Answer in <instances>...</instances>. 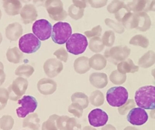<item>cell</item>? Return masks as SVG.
I'll return each mask as SVG.
<instances>
[{"instance_id": "ba28073f", "label": "cell", "mask_w": 155, "mask_h": 130, "mask_svg": "<svg viewBox=\"0 0 155 130\" xmlns=\"http://www.w3.org/2000/svg\"><path fill=\"white\" fill-rule=\"evenodd\" d=\"M130 52L131 50L127 46H115L106 50L105 58L107 59L110 62L115 64H118L126 59Z\"/></svg>"}, {"instance_id": "74e56055", "label": "cell", "mask_w": 155, "mask_h": 130, "mask_svg": "<svg viewBox=\"0 0 155 130\" xmlns=\"http://www.w3.org/2000/svg\"><path fill=\"white\" fill-rule=\"evenodd\" d=\"M5 79V75L3 70L0 69V86L2 85L3 83L4 82Z\"/></svg>"}, {"instance_id": "ffe728a7", "label": "cell", "mask_w": 155, "mask_h": 130, "mask_svg": "<svg viewBox=\"0 0 155 130\" xmlns=\"http://www.w3.org/2000/svg\"><path fill=\"white\" fill-rule=\"evenodd\" d=\"M74 67L76 72L79 74L85 73L91 68L88 58L82 56L78 58L74 61Z\"/></svg>"}, {"instance_id": "7402d4cb", "label": "cell", "mask_w": 155, "mask_h": 130, "mask_svg": "<svg viewBox=\"0 0 155 130\" xmlns=\"http://www.w3.org/2000/svg\"><path fill=\"white\" fill-rule=\"evenodd\" d=\"M6 56L9 62L16 64L21 61L23 55L17 47H14L7 50Z\"/></svg>"}, {"instance_id": "f1b7e54d", "label": "cell", "mask_w": 155, "mask_h": 130, "mask_svg": "<svg viewBox=\"0 0 155 130\" xmlns=\"http://www.w3.org/2000/svg\"><path fill=\"white\" fill-rule=\"evenodd\" d=\"M130 44L139 45L143 48H147L149 44V40L146 37L142 35H137L130 41Z\"/></svg>"}, {"instance_id": "836d02e7", "label": "cell", "mask_w": 155, "mask_h": 130, "mask_svg": "<svg viewBox=\"0 0 155 130\" xmlns=\"http://www.w3.org/2000/svg\"><path fill=\"white\" fill-rule=\"evenodd\" d=\"M102 29L100 25L95 26L91 30L85 32V35L88 38H93L94 37H100L102 33Z\"/></svg>"}, {"instance_id": "d6986e66", "label": "cell", "mask_w": 155, "mask_h": 130, "mask_svg": "<svg viewBox=\"0 0 155 130\" xmlns=\"http://www.w3.org/2000/svg\"><path fill=\"white\" fill-rule=\"evenodd\" d=\"M117 71L120 73L125 74L128 73H134L137 71L139 67L135 65L131 59H127L126 60L119 62L117 64Z\"/></svg>"}, {"instance_id": "7bdbcfd3", "label": "cell", "mask_w": 155, "mask_h": 130, "mask_svg": "<svg viewBox=\"0 0 155 130\" xmlns=\"http://www.w3.org/2000/svg\"><path fill=\"white\" fill-rule=\"evenodd\" d=\"M1 17H2V12H1V10H0V19H1Z\"/></svg>"}, {"instance_id": "8992f818", "label": "cell", "mask_w": 155, "mask_h": 130, "mask_svg": "<svg viewBox=\"0 0 155 130\" xmlns=\"http://www.w3.org/2000/svg\"><path fill=\"white\" fill-rule=\"evenodd\" d=\"M45 6L49 16L54 21H63L68 16L67 12L64 9L63 4L60 0H47Z\"/></svg>"}, {"instance_id": "30bf717a", "label": "cell", "mask_w": 155, "mask_h": 130, "mask_svg": "<svg viewBox=\"0 0 155 130\" xmlns=\"http://www.w3.org/2000/svg\"><path fill=\"white\" fill-rule=\"evenodd\" d=\"M28 82L27 80L22 77H18L13 81L8 88L9 99L12 100L16 101L25 93Z\"/></svg>"}, {"instance_id": "8fae6325", "label": "cell", "mask_w": 155, "mask_h": 130, "mask_svg": "<svg viewBox=\"0 0 155 130\" xmlns=\"http://www.w3.org/2000/svg\"><path fill=\"white\" fill-rule=\"evenodd\" d=\"M52 30L51 23L45 19L37 20L33 24L32 31L34 34L41 41L46 40L51 37Z\"/></svg>"}, {"instance_id": "ac0fdd59", "label": "cell", "mask_w": 155, "mask_h": 130, "mask_svg": "<svg viewBox=\"0 0 155 130\" xmlns=\"http://www.w3.org/2000/svg\"><path fill=\"white\" fill-rule=\"evenodd\" d=\"M150 1H134L127 4L129 11H133L135 13L143 12L147 11L148 8H150Z\"/></svg>"}, {"instance_id": "6da1fadb", "label": "cell", "mask_w": 155, "mask_h": 130, "mask_svg": "<svg viewBox=\"0 0 155 130\" xmlns=\"http://www.w3.org/2000/svg\"><path fill=\"white\" fill-rule=\"evenodd\" d=\"M121 22L126 28H136L143 31L148 30L151 24L150 17L143 12L137 14L127 13L124 16Z\"/></svg>"}, {"instance_id": "484cf974", "label": "cell", "mask_w": 155, "mask_h": 130, "mask_svg": "<svg viewBox=\"0 0 155 130\" xmlns=\"http://www.w3.org/2000/svg\"><path fill=\"white\" fill-rule=\"evenodd\" d=\"M90 80L97 85H103L107 84V75L104 73H94L90 75Z\"/></svg>"}, {"instance_id": "d6a6232c", "label": "cell", "mask_w": 155, "mask_h": 130, "mask_svg": "<svg viewBox=\"0 0 155 130\" xmlns=\"http://www.w3.org/2000/svg\"><path fill=\"white\" fill-rule=\"evenodd\" d=\"M9 99V93L5 88H0V110L6 106Z\"/></svg>"}, {"instance_id": "2e32d148", "label": "cell", "mask_w": 155, "mask_h": 130, "mask_svg": "<svg viewBox=\"0 0 155 130\" xmlns=\"http://www.w3.org/2000/svg\"><path fill=\"white\" fill-rule=\"evenodd\" d=\"M22 33V27L18 23L11 24L7 26L5 29L6 38L12 41L17 40Z\"/></svg>"}, {"instance_id": "d590c367", "label": "cell", "mask_w": 155, "mask_h": 130, "mask_svg": "<svg viewBox=\"0 0 155 130\" xmlns=\"http://www.w3.org/2000/svg\"><path fill=\"white\" fill-rule=\"evenodd\" d=\"M92 7L94 8H101L105 6L107 3V0H90L88 1Z\"/></svg>"}, {"instance_id": "52a82bcc", "label": "cell", "mask_w": 155, "mask_h": 130, "mask_svg": "<svg viewBox=\"0 0 155 130\" xmlns=\"http://www.w3.org/2000/svg\"><path fill=\"white\" fill-rule=\"evenodd\" d=\"M41 46L40 40L32 33L25 34L19 40V48L24 53L29 54L36 52Z\"/></svg>"}, {"instance_id": "4fadbf2b", "label": "cell", "mask_w": 155, "mask_h": 130, "mask_svg": "<svg viewBox=\"0 0 155 130\" xmlns=\"http://www.w3.org/2000/svg\"><path fill=\"white\" fill-rule=\"evenodd\" d=\"M148 119V115L145 109L141 108H135L129 111L127 120L131 124L135 126L144 124Z\"/></svg>"}, {"instance_id": "ab89813d", "label": "cell", "mask_w": 155, "mask_h": 130, "mask_svg": "<svg viewBox=\"0 0 155 130\" xmlns=\"http://www.w3.org/2000/svg\"><path fill=\"white\" fill-rule=\"evenodd\" d=\"M0 69H2V70H3L4 69L3 64L1 62H0Z\"/></svg>"}, {"instance_id": "e0dca14e", "label": "cell", "mask_w": 155, "mask_h": 130, "mask_svg": "<svg viewBox=\"0 0 155 130\" xmlns=\"http://www.w3.org/2000/svg\"><path fill=\"white\" fill-rule=\"evenodd\" d=\"M5 12L10 15H15L20 13L22 8L21 2L18 0H7L3 2Z\"/></svg>"}, {"instance_id": "9a60e30c", "label": "cell", "mask_w": 155, "mask_h": 130, "mask_svg": "<svg viewBox=\"0 0 155 130\" xmlns=\"http://www.w3.org/2000/svg\"><path fill=\"white\" fill-rule=\"evenodd\" d=\"M20 15L24 23H31L36 20L38 13L35 6L32 4L25 5L21 10Z\"/></svg>"}, {"instance_id": "8d00e7d4", "label": "cell", "mask_w": 155, "mask_h": 130, "mask_svg": "<svg viewBox=\"0 0 155 130\" xmlns=\"http://www.w3.org/2000/svg\"><path fill=\"white\" fill-rule=\"evenodd\" d=\"M86 2L87 1H78V0L73 1L74 5L84 9L86 7Z\"/></svg>"}, {"instance_id": "1f68e13d", "label": "cell", "mask_w": 155, "mask_h": 130, "mask_svg": "<svg viewBox=\"0 0 155 130\" xmlns=\"http://www.w3.org/2000/svg\"><path fill=\"white\" fill-rule=\"evenodd\" d=\"M125 5V4L123 2L115 0L111 2L108 5L107 7V10L110 13L115 14Z\"/></svg>"}, {"instance_id": "60d3db41", "label": "cell", "mask_w": 155, "mask_h": 130, "mask_svg": "<svg viewBox=\"0 0 155 130\" xmlns=\"http://www.w3.org/2000/svg\"><path fill=\"white\" fill-rule=\"evenodd\" d=\"M152 74L153 75L155 79V69H153V70L152 71Z\"/></svg>"}, {"instance_id": "4316f807", "label": "cell", "mask_w": 155, "mask_h": 130, "mask_svg": "<svg viewBox=\"0 0 155 130\" xmlns=\"http://www.w3.org/2000/svg\"><path fill=\"white\" fill-rule=\"evenodd\" d=\"M84 9L72 4L68 9V14L72 19L78 20L81 19L84 14Z\"/></svg>"}, {"instance_id": "7c38bea8", "label": "cell", "mask_w": 155, "mask_h": 130, "mask_svg": "<svg viewBox=\"0 0 155 130\" xmlns=\"http://www.w3.org/2000/svg\"><path fill=\"white\" fill-rule=\"evenodd\" d=\"M88 119L91 126L98 128L107 124L108 120V116L101 109H96L90 112L88 115Z\"/></svg>"}, {"instance_id": "277c9868", "label": "cell", "mask_w": 155, "mask_h": 130, "mask_svg": "<svg viewBox=\"0 0 155 130\" xmlns=\"http://www.w3.org/2000/svg\"><path fill=\"white\" fill-rule=\"evenodd\" d=\"M72 30L70 24L64 22L55 23L52 30L51 38L55 43L64 44L71 36Z\"/></svg>"}, {"instance_id": "b9f144b4", "label": "cell", "mask_w": 155, "mask_h": 130, "mask_svg": "<svg viewBox=\"0 0 155 130\" xmlns=\"http://www.w3.org/2000/svg\"><path fill=\"white\" fill-rule=\"evenodd\" d=\"M2 34H1V33H0V44H1V43H2Z\"/></svg>"}, {"instance_id": "7a4b0ae2", "label": "cell", "mask_w": 155, "mask_h": 130, "mask_svg": "<svg viewBox=\"0 0 155 130\" xmlns=\"http://www.w3.org/2000/svg\"><path fill=\"white\" fill-rule=\"evenodd\" d=\"M137 105L144 109H155V86L147 85L139 88L135 95Z\"/></svg>"}, {"instance_id": "44dd1931", "label": "cell", "mask_w": 155, "mask_h": 130, "mask_svg": "<svg viewBox=\"0 0 155 130\" xmlns=\"http://www.w3.org/2000/svg\"><path fill=\"white\" fill-rule=\"evenodd\" d=\"M90 67L94 70H102L107 65V60L105 57L100 54L93 55L89 59Z\"/></svg>"}, {"instance_id": "603a6c76", "label": "cell", "mask_w": 155, "mask_h": 130, "mask_svg": "<svg viewBox=\"0 0 155 130\" xmlns=\"http://www.w3.org/2000/svg\"><path fill=\"white\" fill-rule=\"evenodd\" d=\"M155 62V53L150 51L143 55L139 61V65L143 67H150Z\"/></svg>"}, {"instance_id": "f35d334b", "label": "cell", "mask_w": 155, "mask_h": 130, "mask_svg": "<svg viewBox=\"0 0 155 130\" xmlns=\"http://www.w3.org/2000/svg\"><path fill=\"white\" fill-rule=\"evenodd\" d=\"M150 10L155 11V1H153L152 4H150Z\"/></svg>"}, {"instance_id": "5bb4252c", "label": "cell", "mask_w": 155, "mask_h": 130, "mask_svg": "<svg viewBox=\"0 0 155 130\" xmlns=\"http://www.w3.org/2000/svg\"><path fill=\"white\" fill-rule=\"evenodd\" d=\"M45 72L50 77H54L61 72L63 69L61 62L55 59H50L44 65Z\"/></svg>"}, {"instance_id": "e575fe53", "label": "cell", "mask_w": 155, "mask_h": 130, "mask_svg": "<svg viewBox=\"0 0 155 130\" xmlns=\"http://www.w3.org/2000/svg\"><path fill=\"white\" fill-rule=\"evenodd\" d=\"M54 55L57 57V59L66 62L68 60V55L67 51L64 48H60L54 52Z\"/></svg>"}, {"instance_id": "d4e9b609", "label": "cell", "mask_w": 155, "mask_h": 130, "mask_svg": "<svg viewBox=\"0 0 155 130\" xmlns=\"http://www.w3.org/2000/svg\"><path fill=\"white\" fill-rule=\"evenodd\" d=\"M34 72L33 67L30 65H22L17 67L15 74L20 76L29 77Z\"/></svg>"}, {"instance_id": "3957f363", "label": "cell", "mask_w": 155, "mask_h": 130, "mask_svg": "<svg viewBox=\"0 0 155 130\" xmlns=\"http://www.w3.org/2000/svg\"><path fill=\"white\" fill-rule=\"evenodd\" d=\"M128 99V91L123 86L112 87L107 92V101L112 107H122L126 103Z\"/></svg>"}, {"instance_id": "cb8c5ba5", "label": "cell", "mask_w": 155, "mask_h": 130, "mask_svg": "<svg viewBox=\"0 0 155 130\" xmlns=\"http://www.w3.org/2000/svg\"><path fill=\"white\" fill-rule=\"evenodd\" d=\"M104 48V45L100 37H94L89 41V48L93 52H101L103 50Z\"/></svg>"}, {"instance_id": "f546056e", "label": "cell", "mask_w": 155, "mask_h": 130, "mask_svg": "<svg viewBox=\"0 0 155 130\" xmlns=\"http://www.w3.org/2000/svg\"><path fill=\"white\" fill-rule=\"evenodd\" d=\"M115 39L114 33L112 30H107L105 32L102 40L104 45L107 47H111L114 43Z\"/></svg>"}, {"instance_id": "5b68a950", "label": "cell", "mask_w": 155, "mask_h": 130, "mask_svg": "<svg viewBox=\"0 0 155 130\" xmlns=\"http://www.w3.org/2000/svg\"><path fill=\"white\" fill-rule=\"evenodd\" d=\"M88 45L86 36L79 33L71 35L66 43L67 51L74 55H78L84 52Z\"/></svg>"}, {"instance_id": "4dcf8cb0", "label": "cell", "mask_w": 155, "mask_h": 130, "mask_svg": "<svg viewBox=\"0 0 155 130\" xmlns=\"http://www.w3.org/2000/svg\"><path fill=\"white\" fill-rule=\"evenodd\" d=\"M105 23L107 26L112 28L117 33H122L124 31V28L121 23L115 21L109 18H106L105 20Z\"/></svg>"}, {"instance_id": "83f0119b", "label": "cell", "mask_w": 155, "mask_h": 130, "mask_svg": "<svg viewBox=\"0 0 155 130\" xmlns=\"http://www.w3.org/2000/svg\"><path fill=\"white\" fill-rule=\"evenodd\" d=\"M14 124L13 119L9 115H4L0 119V128L3 130H10Z\"/></svg>"}, {"instance_id": "9c48e42d", "label": "cell", "mask_w": 155, "mask_h": 130, "mask_svg": "<svg viewBox=\"0 0 155 130\" xmlns=\"http://www.w3.org/2000/svg\"><path fill=\"white\" fill-rule=\"evenodd\" d=\"M18 104L21 107L16 110L17 116L20 118H25L28 114L34 112L38 106V103L35 98L30 95H25L19 100Z\"/></svg>"}]
</instances>
